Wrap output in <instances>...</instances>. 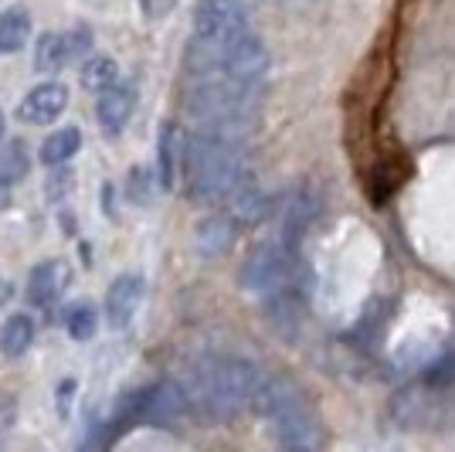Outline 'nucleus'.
Returning <instances> with one entry per match:
<instances>
[{"label":"nucleus","mask_w":455,"mask_h":452,"mask_svg":"<svg viewBox=\"0 0 455 452\" xmlns=\"http://www.w3.org/2000/svg\"><path fill=\"white\" fill-rule=\"evenodd\" d=\"M245 4H251V0H245Z\"/></svg>","instance_id":"obj_32"},{"label":"nucleus","mask_w":455,"mask_h":452,"mask_svg":"<svg viewBox=\"0 0 455 452\" xmlns=\"http://www.w3.org/2000/svg\"><path fill=\"white\" fill-rule=\"evenodd\" d=\"M65 327L76 340H92L95 330H99V313H95L92 303H76L65 317Z\"/></svg>","instance_id":"obj_26"},{"label":"nucleus","mask_w":455,"mask_h":452,"mask_svg":"<svg viewBox=\"0 0 455 452\" xmlns=\"http://www.w3.org/2000/svg\"><path fill=\"white\" fill-rule=\"evenodd\" d=\"M266 320L268 327L285 340H296L306 323V283H292L266 296Z\"/></svg>","instance_id":"obj_12"},{"label":"nucleus","mask_w":455,"mask_h":452,"mask_svg":"<svg viewBox=\"0 0 455 452\" xmlns=\"http://www.w3.org/2000/svg\"><path fill=\"white\" fill-rule=\"evenodd\" d=\"M303 401H309V395H306V388L296 377L272 375V377H262V384L255 388L248 412L262 415V418H275V415L289 412V408H296V405H303Z\"/></svg>","instance_id":"obj_13"},{"label":"nucleus","mask_w":455,"mask_h":452,"mask_svg":"<svg viewBox=\"0 0 455 452\" xmlns=\"http://www.w3.org/2000/svg\"><path fill=\"white\" fill-rule=\"evenodd\" d=\"M238 279H242V289H245V293L266 300V296H272V293L283 289V286L306 283V272H303V265H299V252H289V248L275 238V242H262V246L248 255L245 265H242V272H238Z\"/></svg>","instance_id":"obj_5"},{"label":"nucleus","mask_w":455,"mask_h":452,"mask_svg":"<svg viewBox=\"0 0 455 452\" xmlns=\"http://www.w3.org/2000/svg\"><path fill=\"white\" fill-rule=\"evenodd\" d=\"M421 381L432 384V388H442V391H455V347L445 351L442 358H435L425 371H421Z\"/></svg>","instance_id":"obj_27"},{"label":"nucleus","mask_w":455,"mask_h":452,"mask_svg":"<svg viewBox=\"0 0 455 452\" xmlns=\"http://www.w3.org/2000/svg\"><path fill=\"white\" fill-rule=\"evenodd\" d=\"M31 38V14L28 7H7L0 11V55H18Z\"/></svg>","instance_id":"obj_21"},{"label":"nucleus","mask_w":455,"mask_h":452,"mask_svg":"<svg viewBox=\"0 0 455 452\" xmlns=\"http://www.w3.org/2000/svg\"><path fill=\"white\" fill-rule=\"evenodd\" d=\"M92 52V31L89 28H76V31H44L35 44V69L44 76H55L65 65H72L76 58Z\"/></svg>","instance_id":"obj_9"},{"label":"nucleus","mask_w":455,"mask_h":452,"mask_svg":"<svg viewBox=\"0 0 455 452\" xmlns=\"http://www.w3.org/2000/svg\"><path fill=\"white\" fill-rule=\"evenodd\" d=\"M190 408V395L184 381H156L150 388H143V422L150 425H177L184 422Z\"/></svg>","instance_id":"obj_11"},{"label":"nucleus","mask_w":455,"mask_h":452,"mask_svg":"<svg viewBox=\"0 0 455 452\" xmlns=\"http://www.w3.org/2000/svg\"><path fill=\"white\" fill-rule=\"evenodd\" d=\"M65 106H68V89L61 82H41L20 99L18 116L31 126H48L65 113Z\"/></svg>","instance_id":"obj_14"},{"label":"nucleus","mask_w":455,"mask_h":452,"mask_svg":"<svg viewBox=\"0 0 455 452\" xmlns=\"http://www.w3.org/2000/svg\"><path fill=\"white\" fill-rule=\"evenodd\" d=\"M31 170V157H28V143L24 140H11L0 150V184H20Z\"/></svg>","instance_id":"obj_25"},{"label":"nucleus","mask_w":455,"mask_h":452,"mask_svg":"<svg viewBox=\"0 0 455 452\" xmlns=\"http://www.w3.org/2000/svg\"><path fill=\"white\" fill-rule=\"evenodd\" d=\"M262 95H266V85H248L221 72H208V76H190L184 89V109L197 123V130L245 143L251 130L259 126Z\"/></svg>","instance_id":"obj_1"},{"label":"nucleus","mask_w":455,"mask_h":452,"mask_svg":"<svg viewBox=\"0 0 455 452\" xmlns=\"http://www.w3.org/2000/svg\"><path fill=\"white\" fill-rule=\"evenodd\" d=\"M387 415L398 429H411V432H438L449 429L455 418L452 391L432 388L418 377L415 384H404L398 395L391 398Z\"/></svg>","instance_id":"obj_4"},{"label":"nucleus","mask_w":455,"mask_h":452,"mask_svg":"<svg viewBox=\"0 0 455 452\" xmlns=\"http://www.w3.org/2000/svg\"><path fill=\"white\" fill-rule=\"evenodd\" d=\"M143 293H147L143 276H133V272L119 276L109 286V293H106V317H109V323L113 327H126V323L133 320L140 303H143Z\"/></svg>","instance_id":"obj_17"},{"label":"nucleus","mask_w":455,"mask_h":452,"mask_svg":"<svg viewBox=\"0 0 455 452\" xmlns=\"http://www.w3.org/2000/svg\"><path fill=\"white\" fill-rule=\"evenodd\" d=\"M262 377V367L245 358H204L190 367L184 388L194 415L208 422H235L242 412H248Z\"/></svg>","instance_id":"obj_3"},{"label":"nucleus","mask_w":455,"mask_h":452,"mask_svg":"<svg viewBox=\"0 0 455 452\" xmlns=\"http://www.w3.org/2000/svg\"><path fill=\"white\" fill-rule=\"evenodd\" d=\"M143 4V11L150 14V18H160V14H167L173 7V0H140Z\"/></svg>","instance_id":"obj_30"},{"label":"nucleus","mask_w":455,"mask_h":452,"mask_svg":"<svg viewBox=\"0 0 455 452\" xmlns=\"http://www.w3.org/2000/svg\"><path fill=\"white\" fill-rule=\"evenodd\" d=\"M72 181H76V177H72V170L61 167L58 174H52V184H48V194H52V198H58L61 190L68 194V190H72Z\"/></svg>","instance_id":"obj_29"},{"label":"nucleus","mask_w":455,"mask_h":452,"mask_svg":"<svg viewBox=\"0 0 455 452\" xmlns=\"http://www.w3.org/2000/svg\"><path fill=\"white\" fill-rule=\"evenodd\" d=\"M272 69V55L262 35L242 31L228 41L218 58V72L235 82H248V85H266V76Z\"/></svg>","instance_id":"obj_7"},{"label":"nucleus","mask_w":455,"mask_h":452,"mask_svg":"<svg viewBox=\"0 0 455 452\" xmlns=\"http://www.w3.org/2000/svg\"><path fill=\"white\" fill-rule=\"evenodd\" d=\"M78 147H82V133H78L76 126H65V130H55L41 143L38 157L44 167H65L78 153Z\"/></svg>","instance_id":"obj_23"},{"label":"nucleus","mask_w":455,"mask_h":452,"mask_svg":"<svg viewBox=\"0 0 455 452\" xmlns=\"http://www.w3.org/2000/svg\"><path fill=\"white\" fill-rule=\"evenodd\" d=\"M68 279H72L68 265L58 262V259H48V262H41L38 269L28 276V300L35 303V306H52V303L65 293Z\"/></svg>","instance_id":"obj_18"},{"label":"nucleus","mask_w":455,"mask_h":452,"mask_svg":"<svg viewBox=\"0 0 455 452\" xmlns=\"http://www.w3.org/2000/svg\"><path fill=\"white\" fill-rule=\"evenodd\" d=\"M184 188L197 205H228L238 190L251 184V160L245 143H235L208 130L184 140Z\"/></svg>","instance_id":"obj_2"},{"label":"nucleus","mask_w":455,"mask_h":452,"mask_svg":"<svg viewBox=\"0 0 455 452\" xmlns=\"http://www.w3.org/2000/svg\"><path fill=\"white\" fill-rule=\"evenodd\" d=\"M238 231H242V225L228 211L225 214H208V218H201L194 225V246H197V252L204 259H221V255H228L235 248Z\"/></svg>","instance_id":"obj_15"},{"label":"nucleus","mask_w":455,"mask_h":452,"mask_svg":"<svg viewBox=\"0 0 455 452\" xmlns=\"http://www.w3.org/2000/svg\"><path fill=\"white\" fill-rule=\"evenodd\" d=\"M156 184L164 190H171L177 184V174L184 164V133L177 123H167L160 130V143H156Z\"/></svg>","instance_id":"obj_19"},{"label":"nucleus","mask_w":455,"mask_h":452,"mask_svg":"<svg viewBox=\"0 0 455 452\" xmlns=\"http://www.w3.org/2000/svg\"><path fill=\"white\" fill-rule=\"evenodd\" d=\"M119 82V65L109 55H89L82 61V85L89 93H106Z\"/></svg>","instance_id":"obj_24"},{"label":"nucleus","mask_w":455,"mask_h":452,"mask_svg":"<svg viewBox=\"0 0 455 452\" xmlns=\"http://www.w3.org/2000/svg\"><path fill=\"white\" fill-rule=\"evenodd\" d=\"M268 422H272V435H275V442H279L283 449L316 452V449H323V442H326L320 415L313 412L309 401H303V405H296V408H289V412H283V415H275V418H268Z\"/></svg>","instance_id":"obj_8"},{"label":"nucleus","mask_w":455,"mask_h":452,"mask_svg":"<svg viewBox=\"0 0 455 452\" xmlns=\"http://www.w3.org/2000/svg\"><path fill=\"white\" fill-rule=\"evenodd\" d=\"M156 188H160V184H153V174L147 167H133L126 174V198H130L133 205L147 207L153 201Z\"/></svg>","instance_id":"obj_28"},{"label":"nucleus","mask_w":455,"mask_h":452,"mask_svg":"<svg viewBox=\"0 0 455 452\" xmlns=\"http://www.w3.org/2000/svg\"><path fill=\"white\" fill-rule=\"evenodd\" d=\"M320 211H323V198L309 188V184H303L299 190H292V198H289L283 207L279 242H283L289 252H299V248H303V238L309 235V228L316 225Z\"/></svg>","instance_id":"obj_10"},{"label":"nucleus","mask_w":455,"mask_h":452,"mask_svg":"<svg viewBox=\"0 0 455 452\" xmlns=\"http://www.w3.org/2000/svg\"><path fill=\"white\" fill-rule=\"evenodd\" d=\"M4 133H7V119H4V113H0V140H4Z\"/></svg>","instance_id":"obj_31"},{"label":"nucleus","mask_w":455,"mask_h":452,"mask_svg":"<svg viewBox=\"0 0 455 452\" xmlns=\"http://www.w3.org/2000/svg\"><path fill=\"white\" fill-rule=\"evenodd\" d=\"M248 31V4L245 0H204L194 11V44H204L221 52L235 35Z\"/></svg>","instance_id":"obj_6"},{"label":"nucleus","mask_w":455,"mask_h":452,"mask_svg":"<svg viewBox=\"0 0 455 452\" xmlns=\"http://www.w3.org/2000/svg\"><path fill=\"white\" fill-rule=\"evenodd\" d=\"M133 109H136V93L130 85H119V82H116L113 89L99 93V99H95L99 126L109 133V136H119V133L126 130V123L133 119Z\"/></svg>","instance_id":"obj_16"},{"label":"nucleus","mask_w":455,"mask_h":452,"mask_svg":"<svg viewBox=\"0 0 455 452\" xmlns=\"http://www.w3.org/2000/svg\"><path fill=\"white\" fill-rule=\"evenodd\" d=\"M35 343V320L28 313H11L0 327V354L4 358H20Z\"/></svg>","instance_id":"obj_22"},{"label":"nucleus","mask_w":455,"mask_h":452,"mask_svg":"<svg viewBox=\"0 0 455 452\" xmlns=\"http://www.w3.org/2000/svg\"><path fill=\"white\" fill-rule=\"evenodd\" d=\"M228 214H231L242 228L262 225L268 214H272V201H268L266 190L251 181V184H245V188L228 201Z\"/></svg>","instance_id":"obj_20"}]
</instances>
